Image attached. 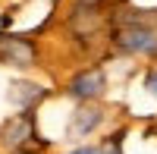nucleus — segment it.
<instances>
[{"instance_id": "1", "label": "nucleus", "mask_w": 157, "mask_h": 154, "mask_svg": "<svg viewBox=\"0 0 157 154\" xmlns=\"http://www.w3.org/2000/svg\"><path fill=\"white\" fill-rule=\"evenodd\" d=\"M116 47L126 54H141V57H154L157 54V32L145 22H129L116 32Z\"/></svg>"}, {"instance_id": "2", "label": "nucleus", "mask_w": 157, "mask_h": 154, "mask_svg": "<svg viewBox=\"0 0 157 154\" xmlns=\"http://www.w3.org/2000/svg\"><path fill=\"white\" fill-rule=\"evenodd\" d=\"M104 88H107V79H104V72L101 69H85V72H78L75 79L69 82V98L75 101H94L104 94Z\"/></svg>"}, {"instance_id": "3", "label": "nucleus", "mask_w": 157, "mask_h": 154, "mask_svg": "<svg viewBox=\"0 0 157 154\" xmlns=\"http://www.w3.org/2000/svg\"><path fill=\"white\" fill-rule=\"evenodd\" d=\"M0 60L10 63V66H32L35 60V47L22 38H10V35H0Z\"/></svg>"}, {"instance_id": "4", "label": "nucleus", "mask_w": 157, "mask_h": 154, "mask_svg": "<svg viewBox=\"0 0 157 154\" xmlns=\"http://www.w3.org/2000/svg\"><path fill=\"white\" fill-rule=\"evenodd\" d=\"M32 129H35V123H32L29 113H16V117L6 123V129H3V145H10L13 151L22 148V145H29V138H35Z\"/></svg>"}, {"instance_id": "5", "label": "nucleus", "mask_w": 157, "mask_h": 154, "mask_svg": "<svg viewBox=\"0 0 157 154\" xmlns=\"http://www.w3.org/2000/svg\"><path fill=\"white\" fill-rule=\"evenodd\" d=\"M101 123H104V110L101 107H82L72 117V132L78 138H88L94 129H101Z\"/></svg>"}, {"instance_id": "6", "label": "nucleus", "mask_w": 157, "mask_h": 154, "mask_svg": "<svg viewBox=\"0 0 157 154\" xmlns=\"http://www.w3.org/2000/svg\"><path fill=\"white\" fill-rule=\"evenodd\" d=\"M44 94H47V91H44L41 85H35V82H16V85H13V91H10V101H13L16 107L29 110L35 101H41Z\"/></svg>"}, {"instance_id": "7", "label": "nucleus", "mask_w": 157, "mask_h": 154, "mask_svg": "<svg viewBox=\"0 0 157 154\" xmlns=\"http://www.w3.org/2000/svg\"><path fill=\"white\" fill-rule=\"evenodd\" d=\"M123 135L126 132H113L110 138H104L101 148H98V154H123Z\"/></svg>"}, {"instance_id": "8", "label": "nucleus", "mask_w": 157, "mask_h": 154, "mask_svg": "<svg viewBox=\"0 0 157 154\" xmlns=\"http://www.w3.org/2000/svg\"><path fill=\"white\" fill-rule=\"evenodd\" d=\"M145 88H148V91L157 98V69H151V72L145 75Z\"/></svg>"}, {"instance_id": "9", "label": "nucleus", "mask_w": 157, "mask_h": 154, "mask_svg": "<svg viewBox=\"0 0 157 154\" xmlns=\"http://www.w3.org/2000/svg\"><path fill=\"white\" fill-rule=\"evenodd\" d=\"M66 154H98V148H94V145H78V148H72V151H66Z\"/></svg>"}, {"instance_id": "10", "label": "nucleus", "mask_w": 157, "mask_h": 154, "mask_svg": "<svg viewBox=\"0 0 157 154\" xmlns=\"http://www.w3.org/2000/svg\"><path fill=\"white\" fill-rule=\"evenodd\" d=\"M13 154H41V148H38V145H22V148H16V151H13Z\"/></svg>"}, {"instance_id": "11", "label": "nucleus", "mask_w": 157, "mask_h": 154, "mask_svg": "<svg viewBox=\"0 0 157 154\" xmlns=\"http://www.w3.org/2000/svg\"><path fill=\"white\" fill-rule=\"evenodd\" d=\"M101 3H104V0H78V6H91V10L101 6Z\"/></svg>"}]
</instances>
